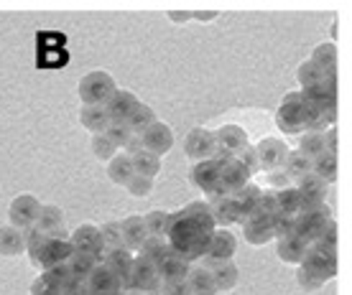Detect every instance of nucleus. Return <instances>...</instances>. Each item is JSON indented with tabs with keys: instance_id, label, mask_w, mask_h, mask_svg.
<instances>
[{
	"instance_id": "obj_61",
	"label": "nucleus",
	"mask_w": 352,
	"mask_h": 295,
	"mask_svg": "<svg viewBox=\"0 0 352 295\" xmlns=\"http://www.w3.org/2000/svg\"><path fill=\"white\" fill-rule=\"evenodd\" d=\"M69 295H92V293L87 290V285H85V283H80V285L74 287V290H72Z\"/></svg>"
},
{
	"instance_id": "obj_14",
	"label": "nucleus",
	"mask_w": 352,
	"mask_h": 295,
	"mask_svg": "<svg viewBox=\"0 0 352 295\" xmlns=\"http://www.w3.org/2000/svg\"><path fill=\"white\" fill-rule=\"evenodd\" d=\"M141 143H143V150H148L153 156L164 158L168 150L174 148V130H171V125L156 120L148 130L141 135Z\"/></svg>"
},
{
	"instance_id": "obj_44",
	"label": "nucleus",
	"mask_w": 352,
	"mask_h": 295,
	"mask_svg": "<svg viewBox=\"0 0 352 295\" xmlns=\"http://www.w3.org/2000/svg\"><path fill=\"white\" fill-rule=\"evenodd\" d=\"M324 79V71L319 69L317 64H311V61H301L299 67H296V82H299V87H311V84H317Z\"/></svg>"
},
{
	"instance_id": "obj_7",
	"label": "nucleus",
	"mask_w": 352,
	"mask_h": 295,
	"mask_svg": "<svg viewBox=\"0 0 352 295\" xmlns=\"http://www.w3.org/2000/svg\"><path fill=\"white\" fill-rule=\"evenodd\" d=\"M69 244L74 252H85L92 260L100 265L102 262V255H105V242H102V235H100V226L97 224H80L74 232H69Z\"/></svg>"
},
{
	"instance_id": "obj_50",
	"label": "nucleus",
	"mask_w": 352,
	"mask_h": 295,
	"mask_svg": "<svg viewBox=\"0 0 352 295\" xmlns=\"http://www.w3.org/2000/svg\"><path fill=\"white\" fill-rule=\"evenodd\" d=\"M271 235L273 239H283V237H291L294 235V217H289V214H273L271 217Z\"/></svg>"
},
{
	"instance_id": "obj_35",
	"label": "nucleus",
	"mask_w": 352,
	"mask_h": 295,
	"mask_svg": "<svg viewBox=\"0 0 352 295\" xmlns=\"http://www.w3.org/2000/svg\"><path fill=\"white\" fill-rule=\"evenodd\" d=\"M311 64H317L324 74H337V46L335 41H327V44H319L311 56H309Z\"/></svg>"
},
{
	"instance_id": "obj_41",
	"label": "nucleus",
	"mask_w": 352,
	"mask_h": 295,
	"mask_svg": "<svg viewBox=\"0 0 352 295\" xmlns=\"http://www.w3.org/2000/svg\"><path fill=\"white\" fill-rule=\"evenodd\" d=\"M243 224V239L250 247H265L268 242H273L271 226L268 224H253V222H240Z\"/></svg>"
},
{
	"instance_id": "obj_63",
	"label": "nucleus",
	"mask_w": 352,
	"mask_h": 295,
	"mask_svg": "<svg viewBox=\"0 0 352 295\" xmlns=\"http://www.w3.org/2000/svg\"><path fill=\"white\" fill-rule=\"evenodd\" d=\"M118 295H128V293H125V290H120V293H118Z\"/></svg>"
},
{
	"instance_id": "obj_54",
	"label": "nucleus",
	"mask_w": 352,
	"mask_h": 295,
	"mask_svg": "<svg viewBox=\"0 0 352 295\" xmlns=\"http://www.w3.org/2000/svg\"><path fill=\"white\" fill-rule=\"evenodd\" d=\"M268 186H271V191H278V189L291 186V178L283 174V168H278V171H271V174H268Z\"/></svg>"
},
{
	"instance_id": "obj_22",
	"label": "nucleus",
	"mask_w": 352,
	"mask_h": 295,
	"mask_svg": "<svg viewBox=\"0 0 352 295\" xmlns=\"http://www.w3.org/2000/svg\"><path fill=\"white\" fill-rule=\"evenodd\" d=\"M189 270H192V262H186L184 257H179V255L171 252L166 260L156 268V272H159L161 283L166 285V283H182V280H186Z\"/></svg>"
},
{
	"instance_id": "obj_10",
	"label": "nucleus",
	"mask_w": 352,
	"mask_h": 295,
	"mask_svg": "<svg viewBox=\"0 0 352 295\" xmlns=\"http://www.w3.org/2000/svg\"><path fill=\"white\" fill-rule=\"evenodd\" d=\"M214 148H217V143H214V130H210V128L197 125V128H192V130L186 132L184 153L189 161H194V163L210 161L212 153H214Z\"/></svg>"
},
{
	"instance_id": "obj_46",
	"label": "nucleus",
	"mask_w": 352,
	"mask_h": 295,
	"mask_svg": "<svg viewBox=\"0 0 352 295\" xmlns=\"http://www.w3.org/2000/svg\"><path fill=\"white\" fill-rule=\"evenodd\" d=\"M89 150H92V156H95L97 161H102V163H107V161L118 153V148H115L102 132H97V135L89 138Z\"/></svg>"
},
{
	"instance_id": "obj_49",
	"label": "nucleus",
	"mask_w": 352,
	"mask_h": 295,
	"mask_svg": "<svg viewBox=\"0 0 352 295\" xmlns=\"http://www.w3.org/2000/svg\"><path fill=\"white\" fill-rule=\"evenodd\" d=\"M123 189L131 193L133 199H146V196H151V191H153V178H146V176L133 174V178L125 183Z\"/></svg>"
},
{
	"instance_id": "obj_25",
	"label": "nucleus",
	"mask_w": 352,
	"mask_h": 295,
	"mask_svg": "<svg viewBox=\"0 0 352 295\" xmlns=\"http://www.w3.org/2000/svg\"><path fill=\"white\" fill-rule=\"evenodd\" d=\"M133 252H128L125 247H115V250H105V255H102V265L105 268H110L120 278V290H123V283L125 278H128V270H131L133 265Z\"/></svg>"
},
{
	"instance_id": "obj_56",
	"label": "nucleus",
	"mask_w": 352,
	"mask_h": 295,
	"mask_svg": "<svg viewBox=\"0 0 352 295\" xmlns=\"http://www.w3.org/2000/svg\"><path fill=\"white\" fill-rule=\"evenodd\" d=\"M258 206L268 211V214H276V193L268 189V191H261V199H258Z\"/></svg>"
},
{
	"instance_id": "obj_59",
	"label": "nucleus",
	"mask_w": 352,
	"mask_h": 295,
	"mask_svg": "<svg viewBox=\"0 0 352 295\" xmlns=\"http://www.w3.org/2000/svg\"><path fill=\"white\" fill-rule=\"evenodd\" d=\"M138 150H143V143H141V135H133L128 143H125V148H123V153L125 156H135Z\"/></svg>"
},
{
	"instance_id": "obj_62",
	"label": "nucleus",
	"mask_w": 352,
	"mask_h": 295,
	"mask_svg": "<svg viewBox=\"0 0 352 295\" xmlns=\"http://www.w3.org/2000/svg\"><path fill=\"white\" fill-rule=\"evenodd\" d=\"M128 295H143V293H138V290H125Z\"/></svg>"
},
{
	"instance_id": "obj_19",
	"label": "nucleus",
	"mask_w": 352,
	"mask_h": 295,
	"mask_svg": "<svg viewBox=\"0 0 352 295\" xmlns=\"http://www.w3.org/2000/svg\"><path fill=\"white\" fill-rule=\"evenodd\" d=\"M120 235H123V247L128 252H135L141 250L143 242L148 239V232H146V224H143V217L141 214H131V217H125L120 222Z\"/></svg>"
},
{
	"instance_id": "obj_16",
	"label": "nucleus",
	"mask_w": 352,
	"mask_h": 295,
	"mask_svg": "<svg viewBox=\"0 0 352 295\" xmlns=\"http://www.w3.org/2000/svg\"><path fill=\"white\" fill-rule=\"evenodd\" d=\"M85 285L92 295H118L120 293V278L113 270L105 268L102 262L95 265V270L89 272V278L85 280Z\"/></svg>"
},
{
	"instance_id": "obj_42",
	"label": "nucleus",
	"mask_w": 352,
	"mask_h": 295,
	"mask_svg": "<svg viewBox=\"0 0 352 295\" xmlns=\"http://www.w3.org/2000/svg\"><path fill=\"white\" fill-rule=\"evenodd\" d=\"M296 150H301L307 158H319L322 153H327L324 148V132H301L299 135V148Z\"/></svg>"
},
{
	"instance_id": "obj_43",
	"label": "nucleus",
	"mask_w": 352,
	"mask_h": 295,
	"mask_svg": "<svg viewBox=\"0 0 352 295\" xmlns=\"http://www.w3.org/2000/svg\"><path fill=\"white\" fill-rule=\"evenodd\" d=\"M143 224H146L148 237H164L168 224V211H164V209H151L148 214H143Z\"/></svg>"
},
{
	"instance_id": "obj_40",
	"label": "nucleus",
	"mask_w": 352,
	"mask_h": 295,
	"mask_svg": "<svg viewBox=\"0 0 352 295\" xmlns=\"http://www.w3.org/2000/svg\"><path fill=\"white\" fill-rule=\"evenodd\" d=\"M273 193H276V211H278V214H289V217L299 214L301 199H299V191L294 189V183L286 186V189H278V191H273Z\"/></svg>"
},
{
	"instance_id": "obj_2",
	"label": "nucleus",
	"mask_w": 352,
	"mask_h": 295,
	"mask_svg": "<svg viewBox=\"0 0 352 295\" xmlns=\"http://www.w3.org/2000/svg\"><path fill=\"white\" fill-rule=\"evenodd\" d=\"M332 209L327 204H317V206L299 209V214H294V235L304 239L307 244L317 242L319 232L332 222Z\"/></svg>"
},
{
	"instance_id": "obj_51",
	"label": "nucleus",
	"mask_w": 352,
	"mask_h": 295,
	"mask_svg": "<svg viewBox=\"0 0 352 295\" xmlns=\"http://www.w3.org/2000/svg\"><path fill=\"white\" fill-rule=\"evenodd\" d=\"M100 235L105 242V250H115V247H123V235H120V222H107L100 226Z\"/></svg>"
},
{
	"instance_id": "obj_26",
	"label": "nucleus",
	"mask_w": 352,
	"mask_h": 295,
	"mask_svg": "<svg viewBox=\"0 0 352 295\" xmlns=\"http://www.w3.org/2000/svg\"><path fill=\"white\" fill-rule=\"evenodd\" d=\"M304 252H307V242L299 239L296 235L276 239V255H278V260L286 262V265H301Z\"/></svg>"
},
{
	"instance_id": "obj_47",
	"label": "nucleus",
	"mask_w": 352,
	"mask_h": 295,
	"mask_svg": "<svg viewBox=\"0 0 352 295\" xmlns=\"http://www.w3.org/2000/svg\"><path fill=\"white\" fill-rule=\"evenodd\" d=\"M235 161H238L243 168H245L250 176H256L261 171V163H258V150L253 143H245V145L240 148L238 153H235Z\"/></svg>"
},
{
	"instance_id": "obj_48",
	"label": "nucleus",
	"mask_w": 352,
	"mask_h": 295,
	"mask_svg": "<svg viewBox=\"0 0 352 295\" xmlns=\"http://www.w3.org/2000/svg\"><path fill=\"white\" fill-rule=\"evenodd\" d=\"M296 285H299L304 293H319V290H322L327 283L322 278H317L314 272H309L307 268L296 265Z\"/></svg>"
},
{
	"instance_id": "obj_27",
	"label": "nucleus",
	"mask_w": 352,
	"mask_h": 295,
	"mask_svg": "<svg viewBox=\"0 0 352 295\" xmlns=\"http://www.w3.org/2000/svg\"><path fill=\"white\" fill-rule=\"evenodd\" d=\"M186 285H189L192 295H217L212 270H207L204 265H192L189 275H186Z\"/></svg>"
},
{
	"instance_id": "obj_55",
	"label": "nucleus",
	"mask_w": 352,
	"mask_h": 295,
	"mask_svg": "<svg viewBox=\"0 0 352 295\" xmlns=\"http://www.w3.org/2000/svg\"><path fill=\"white\" fill-rule=\"evenodd\" d=\"M161 295H192V290L186 285V280H182V283H166L161 287Z\"/></svg>"
},
{
	"instance_id": "obj_17",
	"label": "nucleus",
	"mask_w": 352,
	"mask_h": 295,
	"mask_svg": "<svg viewBox=\"0 0 352 295\" xmlns=\"http://www.w3.org/2000/svg\"><path fill=\"white\" fill-rule=\"evenodd\" d=\"M135 104H138V97L133 95L131 89H115L102 107H105V115L110 122H125L131 117Z\"/></svg>"
},
{
	"instance_id": "obj_23",
	"label": "nucleus",
	"mask_w": 352,
	"mask_h": 295,
	"mask_svg": "<svg viewBox=\"0 0 352 295\" xmlns=\"http://www.w3.org/2000/svg\"><path fill=\"white\" fill-rule=\"evenodd\" d=\"M34 226L41 232L44 237L54 235V232H59L64 226V211L56 204H41L38 209V217H36Z\"/></svg>"
},
{
	"instance_id": "obj_21",
	"label": "nucleus",
	"mask_w": 352,
	"mask_h": 295,
	"mask_svg": "<svg viewBox=\"0 0 352 295\" xmlns=\"http://www.w3.org/2000/svg\"><path fill=\"white\" fill-rule=\"evenodd\" d=\"M250 178H253V176L248 174L235 158H230L228 163L220 165V186L228 193H235L238 189H243L245 183H250Z\"/></svg>"
},
{
	"instance_id": "obj_30",
	"label": "nucleus",
	"mask_w": 352,
	"mask_h": 295,
	"mask_svg": "<svg viewBox=\"0 0 352 295\" xmlns=\"http://www.w3.org/2000/svg\"><path fill=\"white\" fill-rule=\"evenodd\" d=\"M133 161L131 156L125 153H115L110 161H107V178L115 183V186H125V183L133 178Z\"/></svg>"
},
{
	"instance_id": "obj_28",
	"label": "nucleus",
	"mask_w": 352,
	"mask_h": 295,
	"mask_svg": "<svg viewBox=\"0 0 352 295\" xmlns=\"http://www.w3.org/2000/svg\"><path fill=\"white\" fill-rule=\"evenodd\" d=\"M26 252V239H23V232L16 229V226H0V255L3 257H18Z\"/></svg>"
},
{
	"instance_id": "obj_38",
	"label": "nucleus",
	"mask_w": 352,
	"mask_h": 295,
	"mask_svg": "<svg viewBox=\"0 0 352 295\" xmlns=\"http://www.w3.org/2000/svg\"><path fill=\"white\" fill-rule=\"evenodd\" d=\"M133 161V171L138 176H146V178H156L161 174V158L148 153V150H138L135 156H131Z\"/></svg>"
},
{
	"instance_id": "obj_6",
	"label": "nucleus",
	"mask_w": 352,
	"mask_h": 295,
	"mask_svg": "<svg viewBox=\"0 0 352 295\" xmlns=\"http://www.w3.org/2000/svg\"><path fill=\"white\" fill-rule=\"evenodd\" d=\"M276 128L286 135H301L304 132V102L299 92H289L276 110Z\"/></svg>"
},
{
	"instance_id": "obj_32",
	"label": "nucleus",
	"mask_w": 352,
	"mask_h": 295,
	"mask_svg": "<svg viewBox=\"0 0 352 295\" xmlns=\"http://www.w3.org/2000/svg\"><path fill=\"white\" fill-rule=\"evenodd\" d=\"M182 211H184L186 217L192 219L199 229H204V232H214V229H217V226H214V219H212V211H210V204H207V199L189 201Z\"/></svg>"
},
{
	"instance_id": "obj_18",
	"label": "nucleus",
	"mask_w": 352,
	"mask_h": 295,
	"mask_svg": "<svg viewBox=\"0 0 352 295\" xmlns=\"http://www.w3.org/2000/svg\"><path fill=\"white\" fill-rule=\"evenodd\" d=\"M212 211V219H214V226H222L228 229L230 224H238L240 222V209L235 204V199L225 193V196H214V199H207Z\"/></svg>"
},
{
	"instance_id": "obj_57",
	"label": "nucleus",
	"mask_w": 352,
	"mask_h": 295,
	"mask_svg": "<svg viewBox=\"0 0 352 295\" xmlns=\"http://www.w3.org/2000/svg\"><path fill=\"white\" fill-rule=\"evenodd\" d=\"M324 148H327V153H335L337 156V128L324 130Z\"/></svg>"
},
{
	"instance_id": "obj_4",
	"label": "nucleus",
	"mask_w": 352,
	"mask_h": 295,
	"mask_svg": "<svg viewBox=\"0 0 352 295\" xmlns=\"http://www.w3.org/2000/svg\"><path fill=\"white\" fill-rule=\"evenodd\" d=\"M161 283L156 265H151L148 260H143L141 255L133 257V265L128 270V278L123 283V290H138L143 295H161Z\"/></svg>"
},
{
	"instance_id": "obj_8",
	"label": "nucleus",
	"mask_w": 352,
	"mask_h": 295,
	"mask_svg": "<svg viewBox=\"0 0 352 295\" xmlns=\"http://www.w3.org/2000/svg\"><path fill=\"white\" fill-rule=\"evenodd\" d=\"M235 252H238V237L232 235L230 229H222L217 226L214 232L210 235V247H207V255L202 257V265L207 270H212L217 262H228L235 257Z\"/></svg>"
},
{
	"instance_id": "obj_9",
	"label": "nucleus",
	"mask_w": 352,
	"mask_h": 295,
	"mask_svg": "<svg viewBox=\"0 0 352 295\" xmlns=\"http://www.w3.org/2000/svg\"><path fill=\"white\" fill-rule=\"evenodd\" d=\"M192 183L207 196V199H214V196H225V193H228L220 186V165L214 163L212 158L192 165Z\"/></svg>"
},
{
	"instance_id": "obj_60",
	"label": "nucleus",
	"mask_w": 352,
	"mask_h": 295,
	"mask_svg": "<svg viewBox=\"0 0 352 295\" xmlns=\"http://www.w3.org/2000/svg\"><path fill=\"white\" fill-rule=\"evenodd\" d=\"M217 18V10H192V21H199V23H210Z\"/></svg>"
},
{
	"instance_id": "obj_52",
	"label": "nucleus",
	"mask_w": 352,
	"mask_h": 295,
	"mask_svg": "<svg viewBox=\"0 0 352 295\" xmlns=\"http://www.w3.org/2000/svg\"><path fill=\"white\" fill-rule=\"evenodd\" d=\"M31 295H62V290H59L56 283H52V280L41 272V275L31 283Z\"/></svg>"
},
{
	"instance_id": "obj_39",
	"label": "nucleus",
	"mask_w": 352,
	"mask_h": 295,
	"mask_svg": "<svg viewBox=\"0 0 352 295\" xmlns=\"http://www.w3.org/2000/svg\"><path fill=\"white\" fill-rule=\"evenodd\" d=\"M95 265L97 262L89 255H85V252H72L69 260H67V270H69V275L77 283H85L89 278V272L95 270Z\"/></svg>"
},
{
	"instance_id": "obj_5",
	"label": "nucleus",
	"mask_w": 352,
	"mask_h": 295,
	"mask_svg": "<svg viewBox=\"0 0 352 295\" xmlns=\"http://www.w3.org/2000/svg\"><path fill=\"white\" fill-rule=\"evenodd\" d=\"M301 268H307L309 272H314L317 278L329 283V280L337 278V250L322 247L317 242L307 244V252L301 257Z\"/></svg>"
},
{
	"instance_id": "obj_11",
	"label": "nucleus",
	"mask_w": 352,
	"mask_h": 295,
	"mask_svg": "<svg viewBox=\"0 0 352 295\" xmlns=\"http://www.w3.org/2000/svg\"><path fill=\"white\" fill-rule=\"evenodd\" d=\"M38 209H41V201L36 199L34 193H18L16 199L8 204V222L10 226L16 229H28L34 226L36 217H38Z\"/></svg>"
},
{
	"instance_id": "obj_36",
	"label": "nucleus",
	"mask_w": 352,
	"mask_h": 295,
	"mask_svg": "<svg viewBox=\"0 0 352 295\" xmlns=\"http://www.w3.org/2000/svg\"><path fill=\"white\" fill-rule=\"evenodd\" d=\"M261 186H256V183L250 181V183H245L243 189H238L235 193H230L232 199H235V204H238V209H240V219L243 217H248L253 209L258 206V199H261Z\"/></svg>"
},
{
	"instance_id": "obj_20",
	"label": "nucleus",
	"mask_w": 352,
	"mask_h": 295,
	"mask_svg": "<svg viewBox=\"0 0 352 295\" xmlns=\"http://www.w3.org/2000/svg\"><path fill=\"white\" fill-rule=\"evenodd\" d=\"M214 143H217V148H222V150H228V153L235 156L240 148L248 143V130L243 125L228 122V125H222V128L214 130Z\"/></svg>"
},
{
	"instance_id": "obj_34",
	"label": "nucleus",
	"mask_w": 352,
	"mask_h": 295,
	"mask_svg": "<svg viewBox=\"0 0 352 295\" xmlns=\"http://www.w3.org/2000/svg\"><path fill=\"white\" fill-rule=\"evenodd\" d=\"M138 255H141L143 260H148L151 265H156V268H159L161 262L171 255V247H168V242L164 239V237H148V239L143 242L141 250H138Z\"/></svg>"
},
{
	"instance_id": "obj_37",
	"label": "nucleus",
	"mask_w": 352,
	"mask_h": 295,
	"mask_svg": "<svg viewBox=\"0 0 352 295\" xmlns=\"http://www.w3.org/2000/svg\"><path fill=\"white\" fill-rule=\"evenodd\" d=\"M283 174L289 176L291 183L301 178V176L311 174V158H307L301 150H289V156L283 161Z\"/></svg>"
},
{
	"instance_id": "obj_15",
	"label": "nucleus",
	"mask_w": 352,
	"mask_h": 295,
	"mask_svg": "<svg viewBox=\"0 0 352 295\" xmlns=\"http://www.w3.org/2000/svg\"><path fill=\"white\" fill-rule=\"evenodd\" d=\"M294 189L299 191L301 209H307V206L324 204L327 189H329V186H327L324 181H319L314 174H307V176H301V178H296V181H294Z\"/></svg>"
},
{
	"instance_id": "obj_12",
	"label": "nucleus",
	"mask_w": 352,
	"mask_h": 295,
	"mask_svg": "<svg viewBox=\"0 0 352 295\" xmlns=\"http://www.w3.org/2000/svg\"><path fill=\"white\" fill-rule=\"evenodd\" d=\"M258 150V163H261V171H278L283 168V161L289 156L291 148L283 143L281 138H263L256 143Z\"/></svg>"
},
{
	"instance_id": "obj_29",
	"label": "nucleus",
	"mask_w": 352,
	"mask_h": 295,
	"mask_svg": "<svg viewBox=\"0 0 352 295\" xmlns=\"http://www.w3.org/2000/svg\"><path fill=\"white\" fill-rule=\"evenodd\" d=\"M107 122L110 120H107L105 115V107H100V104H82L80 107V125L87 132H92V135L105 130Z\"/></svg>"
},
{
	"instance_id": "obj_53",
	"label": "nucleus",
	"mask_w": 352,
	"mask_h": 295,
	"mask_svg": "<svg viewBox=\"0 0 352 295\" xmlns=\"http://www.w3.org/2000/svg\"><path fill=\"white\" fill-rule=\"evenodd\" d=\"M317 244H322V247H329V250H337V222H335V219H332V222H329V224L319 232Z\"/></svg>"
},
{
	"instance_id": "obj_31",
	"label": "nucleus",
	"mask_w": 352,
	"mask_h": 295,
	"mask_svg": "<svg viewBox=\"0 0 352 295\" xmlns=\"http://www.w3.org/2000/svg\"><path fill=\"white\" fill-rule=\"evenodd\" d=\"M156 120H159V117H156V113H153V107L138 99V104L133 107V113H131V117L125 120V125L131 128L133 135H143V132L148 130Z\"/></svg>"
},
{
	"instance_id": "obj_24",
	"label": "nucleus",
	"mask_w": 352,
	"mask_h": 295,
	"mask_svg": "<svg viewBox=\"0 0 352 295\" xmlns=\"http://www.w3.org/2000/svg\"><path fill=\"white\" fill-rule=\"evenodd\" d=\"M212 280H214L217 293H230V290H235V287H238V283H240L238 265H235L232 260L217 262V265L212 268Z\"/></svg>"
},
{
	"instance_id": "obj_33",
	"label": "nucleus",
	"mask_w": 352,
	"mask_h": 295,
	"mask_svg": "<svg viewBox=\"0 0 352 295\" xmlns=\"http://www.w3.org/2000/svg\"><path fill=\"white\" fill-rule=\"evenodd\" d=\"M311 174L317 176L319 181H324L327 186L337 181V174H340V163H337L335 153H322L319 158L311 161Z\"/></svg>"
},
{
	"instance_id": "obj_1",
	"label": "nucleus",
	"mask_w": 352,
	"mask_h": 295,
	"mask_svg": "<svg viewBox=\"0 0 352 295\" xmlns=\"http://www.w3.org/2000/svg\"><path fill=\"white\" fill-rule=\"evenodd\" d=\"M210 235L212 232L199 229L182 209H179V211H168V224H166L164 239L168 242L171 252L179 255V257H184L186 262H197L207 255Z\"/></svg>"
},
{
	"instance_id": "obj_45",
	"label": "nucleus",
	"mask_w": 352,
	"mask_h": 295,
	"mask_svg": "<svg viewBox=\"0 0 352 295\" xmlns=\"http://www.w3.org/2000/svg\"><path fill=\"white\" fill-rule=\"evenodd\" d=\"M102 135H105V138L110 140V143H113L118 150H123L125 143L133 138L131 128H128L125 122H107V128L102 130Z\"/></svg>"
},
{
	"instance_id": "obj_3",
	"label": "nucleus",
	"mask_w": 352,
	"mask_h": 295,
	"mask_svg": "<svg viewBox=\"0 0 352 295\" xmlns=\"http://www.w3.org/2000/svg\"><path fill=\"white\" fill-rule=\"evenodd\" d=\"M118 84H115L113 74H107L102 69H95V71H87L85 77L80 79V84H77V95H80V102L82 104H102L110 99Z\"/></svg>"
},
{
	"instance_id": "obj_58",
	"label": "nucleus",
	"mask_w": 352,
	"mask_h": 295,
	"mask_svg": "<svg viewBox=\"0 0 352 295\" xmlns=\"http://www.w3.org/2000/svg\"><path fill=\"white\" fill-rule=\"evenodd\" d=\"M168 21H174V23H186V21H192V10H166Z\"/></svg>"
},
{
	"instance_id": "obj_13",
	"label": "nucleus",
	"mask_w": 352,
	"mask_h": 295,
	"mask_svg": "<svg viewBox=\"0 0 352 295\" xmlns=\"http://www.w3.org/2000/svg\"><path fill=\"white\" fill-rule=\"evenodd\" d=\"M304 107H322V104L337 102V74H324L322 82L311 84V87L299 89Z\"/></svg>"
}]
</instances>
